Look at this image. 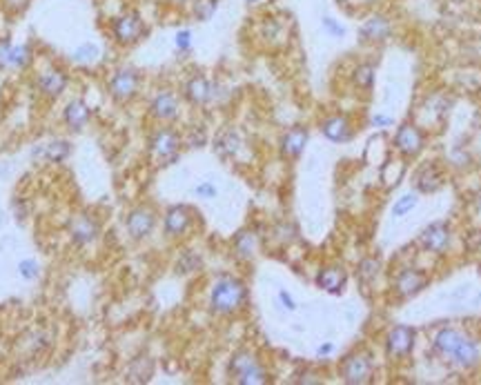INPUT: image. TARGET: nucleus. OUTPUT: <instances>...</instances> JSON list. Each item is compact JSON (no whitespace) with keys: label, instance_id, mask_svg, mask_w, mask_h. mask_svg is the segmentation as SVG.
Instances as JSON below:
<instances>
[{"label":"nucleus","instance_id":"nucleus-1","mask_svg":"<svg viewBox=\"0 0 481 385\" xmlns=\"http://www.w3.org/2000/svg\"><path fill=\"white\" fill-rule=\"evenodd\" d=\"M248 301V287L240 279H234V277H221L214 285H212V292H210V310L214 314H234L238 312L240 308L245 306Z\"/></svg>","mask_w":481,"mask_h":385},{"label":"nucleus","instance_id":"nucleus-2","mask_svg":"<svg viewBox=\"0 0 481 385\" xmlns=\"http://www.w3.org/2000/svg\"><path fill=\"white\" fill-rule=\"evenodd\" d=\"M145 34H148L145 21H143V16L136 9H125L109 21V36L121 47L136 45Z\"/></svg>","mask_w":481,"mask_h":385},{"label":"nucleus","instance_id":"nucleus-3","mask_svg":"<svg viewBox=\"0 0 481 385\" xmlns=\"http://www.w3.org/2000/svg\"><path fill=\"white\" fill-rule=\"evenodd\" d=\"M228 374L238 385H263V383H267L265 367L248 350H240V352H236V355H232V359L228 363Z\"/></svg>","mask_w":481,"mask_h":385},{"label":"nucleus","instance_id":"nucleus-4","mask_svg":"<svg viewBox=\"0 0 481 385\" xmlns=\"http://www.w3.org/2000/svg\"><path fill=\"white\" fill-rule=\"evenodd\" d=\"M107 89L111 94V99L118 101V103L132 101L140 89V74L132 67H121L111 74Z\"/></svg>","mask_w":481,"mask_h":385},{"label":"nucleus","instance_id":"nucleus-5","mask_svg":"<svg viewBox=\"0 0 481 385\" xmlns=\"http://www.w3.org/2000/svg\"><path fill=\"white\" fill-rule=\"evenodd\" d=\"M372 376V361L363 352H357V355H350L343 365H341V379L350 385H361L367 383Z\"/></svg>","mask_w":481,"mask_h":385},{"label":"nucleus","instance_id":"nucleus-6","mask_svg":"<svg viewBox=\"0 0 481 385\" xmlns=\"http://www.w3.org/2000/svg\"><path fill=\"white\" fill-rule=\"evenodd\" d=\"M179 147H181V136L174 130H158L150 138V154L158 160H172L179 158Z\"/></svg>","mask_w":481,"mask_h":385},{"label":"nucleus","instance_id":"nucleus-7","mask_svg":"<svg viewBox=\"0 0 481 385\" xmlns=\"http://www.w3.org/2000/svg\"><path fill=\"white\" fill-rule=\"evenodd\" d=\"M390 36H392V23L388 16H383V13L370 16V18L359 27V40L365 45L386 43Z\"/></svg>","mask_w":481,"mask_h":385},{"label":"nucleus","instance_id":"nucleus-8","mask_svg":"<svg viewBox=\"0 0 481 385\" xmlns=\"http://www.w3.org/2000/svg\"><path fill=\"white\" fill-rule=\"evenodd\" d=\"M67 83H70L67 74L62 72L60 67H56V65H47L36 76V85L43 91V96H47V99H58V96L65 91Z\"/></svg>","mask_w":481,"mask_h":385},{"label":"nucleus","instance_id":"nucleus-9","mask_svg":"<svg viewBox=\"0 0 481 385\" xmlns=\"http://www.w3.org/2000/svg\"><path fill=\"white\" fill-rule=\"evenodd\" d=\"M154 225H156V214L145 205H140V207H136V210H132L130 216H127V221H125L127 234H130L134 240L148 238L154 232Z\"/></svg>","mask_w":481,"mask_h":385},{"label":"nucleus","instance_id":"nucleus-10","mask_svg":"<svg viewBox=\"0 0 481 385\" xmlns=\"http://www.w3.org/2000/svg\"><path fill=\"white\" fill-rule=\"evenodd\" d=\"M414 347V330L408 325H394L386 336V350L394 359L408 357Z\"/></svg>","mask_w":481,"mask_h":385},{"label":"nucleus","instance_id":"nucleus-11","mask_svg":"<svg viewBox=\"0 0 481 385\" xmlns=\"http://www.w3.org/2000/svg\"><path fill=\"white\" fill-rule=\"evenodd\" d=\"M394 147L404 156H408V158L416 156L424 150V134H421V130H419V127L410 125V123L401 125L397 130V134H394Z\"/></svg>","mask_w":481,"mask_h":385},{"label":"nucleus","instance_id":"nucleus-12","mask_svg":"<svg viewBox=\"0 0 481 385\" xmlns=\"http://www.w3.org/2000/svg\"><path fill=\"white\" fill-rule=\"evenodd\" d=\"M419 243L426 252H432V254H443L450 245V228L446 225V223L437 221L428 225L419 238Z\"/></svg>","mask_w":481,"mask_h":385},{"label":"nucleus","instance_id":"nucleus-13","mask_svg":"<svg viewBox=\"0 0 481 385\" xmlns=\"http://www.w3.org/2000/svg\"><path fill=\"white\" fill-rule=\"evenodd\" d=\"M99 234H101L99 223H96V218H92L89 214H80L70 225V236L74 240V245H78V247L92 245L94 240L99 238Z\"/></svg>","mask_w":481,"mask_h":385},{"label":"nucleus","instance_id":"nucleus-14","mask_svg":"<svg viewBox=\"0 0 481 385\" xmlns=\"http://www.w3.org/2000/svg\"><path fill=\"white\" fill-rule=\"evenodd\" d=\"M426 285H428V277L419 269H401L399 277L394 279V290H397L399 296H404V298L421 292Z\"/></svg>","mask_w":481,"mask_h":385},{"label":"nucleus","instance_id":"nucleus-15","mask_svg":"<svg viewBox=\"0 0 481 385\" xmlns=\"http://www.w3.org/2000/svg\"><path fill=\"white\" fill-rule=\"evenodd\" d=\"M150 116L156 121H174L179 116V99L172 91H160L150 103Z\"/></svg>","mask_w":481,"mask_h":385},{"label":"nucleus","instance_id":"nucleus-16","mask_svg":"<svg viewBox=\"0 0 481 385\" xmlns=\"http://www.w3.org/2000/svg\"><path fill=\"white\" fill-rule=\"evenodd\" d=\"M183 94L192 105H207L214 99V85L205 76H192L183 87Z\"/></svg>","mask_w":481,"mask_h":385},{"label":"nucleus","instance_id":"nucleus-17","mask_svg":"<svg viewBox=\"0 0 481 385\" xmlns=\"http://www.w3.org/2000/svg\"><path fill=\"white\" fill-rule=\"evenodd\" d=\"M165 234L167 236H183L192 225V212L185 205H174L165 212Z\"/></svg>","mask_w":481,"mask_h":385},{"label":"nucleus","instance_id":"nucleus-18","mask_svg":"<svg viewBox=\"0 0 481 385\" xmlns=\"http://www.w3.org/2000/svg\"><path fill=\"white\" fill-rule=\"evenodd\" d=\"M92 118V109L83 99H74L67 103L65 111H62V121L70 127V132H80Z\"/></svg>","mask_w":481,"mask_h":385},{"label":"nucleus","instance_id":"nucleus-19","mask_svg":"<svg viewBox=\"0 0 481 385\" xmlns=\"http://www.w3.org/2000/svg\"><path fill=\"white\" fill-rule=\"evenodd\" d=\"M306 143H308V130L306 127H292V130H287L281 138V156L283 158H299L306 150Z\"/></svg>","mask_w":481,"mask_h":385},{"label":"nucleus","instance_id":"nucleus-20","mask_svg":"<svg viewBox=\"0 0 481 385\" xmlns=\"http://www.w3.org/2000/svg\"><path fill=\"white\" fill-rule=\"evenodd\" d=\"M466 339L461 332L453 330V328H443L441 332H437L435 341H432V345H435V352H439L441 357L446 359H453V355L457 352V347L461 345V341Z\"/></svg>","mask_w":481,"mask_h":385},{"label":"nucleus","instance_id":"nucleus-21","mask_svg":"<svg viewBox=\"0 0 481 385\" xmlns=\"http://www.w3.org/2000/svg\"><path fill=\"white\" fill-rule=\"evenodd\" d=\"M321 132H324V136L332 143H348L352 138V125L345 116H332V118L324 121Z\"/></svg>","mask_w":481,"mask_h":385},{"label":"nucleus","instance_id":"nucleus-22","mask_svg":"<svg viewBox=\"0 0 481 385\" xmlns=\"http://www.w3.org/2000/svg\"><path fill=\"white\" fill-rule=\"evenodd\" d=\"M70 154H72V145H70L67 140H60V138L45 143V145H40L34 152V156H43L47 163H56V165L65 163Z\"/></svg>","mask_w":481,"mask_h":385},{"label":"nucleus","instance_id":"nucleus-23","mask_svg":"<svg viewBox=\"0 0 481 385\" xmlns=\"http://www.w3.org/2000/svg\"><path fill=\"white\" fill-rule=\"evenodd\" d=\"M316 285L321 290H326L330 294H339L345 285V272L343 267H324L316 274Z\"/></svg>","mask_w":481,"mask_h":385},{"label":"nucleus","instance_id":"nucleus-24","mask_svg":"<svg viewBox=\"0 0 481 385\" xmlns=\"http://www.w3.org/2000/svg\"><path fill=\"white\" fill-rule=\"evenodd\" d=\"M240 145H243V143H240L238 132L236 130H226V132H221L216 136V140H214V152L221 158H232V156L238 154Z\"/></svg>","mask_w":481,"mask_h":385},{"label":"nucleus","instance_id":"nucleus-25","mask_svg":"<svg viewBox=\"0 0 481 385\" xmlns=\"http://www.w3.org/2000/svg\"><path fill=\"white\" fill-rule=\"evenodd\" d=\"M154 374V361L150 357H136L127 365V381L130 383H148Z\"/></svg>","mask_w":481,"mask_h":385},{"label":"nucleus","instance_id":"nucleus-26","mask_svg":"<svg viewBox=\"0 0 481 385\" xmlns=\"http://www.w3.org/2000/svg\"><path fill=\"white\" fill-rule=\"evenodd\" d=\"M234 254L238 256L240 261H250L252 256L256 254V245H259V238H256L254 232L250 230H240L236 236H234Z\"/></svg>","mask_w":481,"mask_h":385},{"label":"nucleus","instance_id":"nucleus-27","mask_svg":"<svg viewBox=\"0 0 481 385\" xmlns=\"http://www.w3.org/2000/svg\"><path fill=\"white\" fill-rule=\"evenodd\" d=\"M455 365H459V367H472V365H477L479 363V345L472 341V339H463L461 341V345L457 347V352L453 355V359H450Z\"/></svg>","mask_w":481,"mask_h":385},{"label":"nucleus","instance_id":"nucleus-28","mask_svg":"<svg viewBox=\"0 0 481 385\" xmlns=\"http://www.w3.org/2000/svg\"><path fill=\"white\" fill-rule=\"evenodd\" d=\"M441 187V174L435 165H426L419 174H416V189L424 194H432Z\"/></svg>","mask_w":481,"mask_h":385},{"label":"nucleus","instance_id":"nucleus-29","mask_svg":"<svg viewBox=\"0 0 481 385\" xmlns=\"http://www.w3.org/2000/svg\"><path fill=\"white\" fill-rule=\"evenodd\" d=\"M34 60V50L27 43H13L9 52V69H25Z\"/></svg>","mask_w":481,"mask_h":385},{"label":"nucleus","instance_id":"nucleus-30","mask_svg":"<svg viewBox=\"0 0 481 385\" xmlns=\"http://www.w3.org/2000/svg\"><path fill=\"white\" fill-rule=\"evenodd\" d=\"M72 60L76 62V65H85V67H89V65H94V62H99V60H101V47L96 45V43H92V40H87V43L80 45L78 50H74Z\"/></svg>","mask_w":481,"mask_h":385},{"label":"nucleus","instance_id":"nucleus-31","mask_svg":"<svg viewBox=\"0 0 481 385\" xmlns=\"http://www.w3.org/2000/svg\"><path fill=\"white\" fill-rule=\"evenodd\" d=\"M219 3L221 0H192V18L199 21V23H207L212 21L216 11H219Z\"/></svg>","mask_w":481,"mask_h":385},{"label":"nucleus","instance_id":"nucleus-32","mask_svg":"<svg viewBox=\"0 0 481 385\" xmlns=\"http://www.w3.org/2000/svg\"><path fill=\"white\" fill-rule=\"evenodd\" d=\"M352 83H355L359 89H370L375 83V67L370 62H361V65L355 67L352 72Z\"/></svg>","mask_w":481,"mask_h":385},{"label":"nucleus","instance_id":"nucleus-33","mask_svg":"<svg viewBox=\"0 0 481 385\" xmlns=\"http://www.w3.org/2000/svg\"><path fill=\"white\" fill-rule=\"evenodd\" d=\"M379 269H381V263L377 259H363L357 267V277L363 283H370L379 277Z\"/></svg>","mask_w":481,"mask_h":385},{"label":"nucleus","instance_id":"nucleus-34","mask_svg":"<svg viewBox=\"0 0 481 385\" xmlns=\"http://www.w3.org/2000/svg\"><path fill=\"white\" fill-rule=\"evenodd\" d=\"M174 47L181 54H189L192 47H194V34H192V29H179V31H176V34H174Z\"/></svg>","mask_w":481,"mask_h":385},{"label":"nucleus","instance_id":"nucleus-35","mask_svg":"<svg viewBox=\"0 0 481 385\" xmlns=\"http://www.w3.org/2000/svg\"><path fill=\"white\" fill-rule=\"evenodd\" d=\"M201 267V256L194 254V252H185L181 256L179 265H176V269L181 272V274H189V272H197Z\"/></svg>","mask_w":481,"mask_h":385},{"label":"nucleus","instance_id":"nucleus-36","mask_svg":"<svg viewBox=\"0 0 481 385\" xmlns=\"http://www.w3.org/2000/svg\"><path fill=\"white\" fill-rule=\"evenodd\" d=\"M321 27H324V31L330 38H343L345 36V27L336 18H332V16H324V18H321Z\"/></svg>","mask_w":481,"mask_h":385},{"label":"nucleus","instance_id":"nucleus-37","mask_svg":"<svg viewBox=\"0 0 481 385\" xmlns=\"http://www.w3.org/2000/svg\"><path fill=\"white\" fill-rule=\"evenodd\" d=\"M18 274L25 281H36L40 277V265L34 259H25V261L18 263Z\"/></svg>","mask_w":481,"mask_h":385},{"label":"nucleus","instance_id":"nucleus-38","mask_svg":"<svg viewBox=\"0 0 481 385\" xmlns=\"http://www.w3.org/2000/svg\"><path fill=\"white\" fill-rule=\"evenodd\" d=\"M416 207V194H404L392 207V214L394 216H406L408 212H412Z\"/></svg>","mask_w":481,"mask_h":385},{"label":"nucleus","instance_id":"nucleus-39","mask_svg":"<svg viewBox=\"0 0 481 385\" xmlns=\"http://www.w3.org/2000/svg\"><path fill=\"white\" fill-rule=\"evenodd\" d=\"M194 194H197L199 199L210 201V199H216L219 189H216V185H214V183H210V181H203V183H199V185L194 187Z\"/></svg>","mask_w":481,"mask_h":385},{"label":"nucleus","instance_id":"nucleus-40","mask_svg":"<svg viewBox=\"0 0 481 385\" xmlns=\"http://www.w3.org/2000/svg\"><path fill=\"white\" fill-rule=\"evenodd\" d=\"M0 5H3V9L7 13L16 16V13H23L29 7V0H0Z\"/></svg>","mask_w":481,"mask_h":385},{"label":"nucleus","instance_id":"nucleus-41","mask_svg":"<svg viewBox=\"0 0 481 385\" xmlns=\"http://www.w3.org/2000/svg\"><path fill=\"white\" fill-rule=\"evenodd\" d=\"M11 38L3 36L0 38V69H9V52H11Z\"/></svg>","mask_w":481,"mask_h":385},{"label":"nucleus","instance_id":"nucleus-42","mask_svg":"<svg viewBox=\"0 0 481 385\" xmlns=\"http://www.w3.org/2000/svg\"><path fill=\"white\" fill-rule=\"evenodd\" d=\"M281 31H283L281 23L275 21V18H270V21L263 25V38H279V36H281Z\"/></svg>","mask_w":481,"mask_h":385},{"label":"nucleus","instance_id":"nucleus-43","mask_svg":"<svg viewBox=\"0 0 481 385\" xmlns=\"http://www.w3.org/2000/svg\"><path fill=\"white\" fill-rule=\"evenodd\" d=\"M277 232H279V238L285 240V243H290V240L297 238V230H294L292 225H279Z\"/></svg>","mask_w":481,"mask_h":385},{"label":"nucleus","instance_id":"nucleus-44","mask_svg":"<svg viewBox=\"0 0 481 385\" xmlns=\"http://www.w3.org/2000/svg\"><path fill=\"white\" fill-rule=\"evenodd\" d=\"M279 301H281V306L285 308V310H297V303H294V298H292V294L290 292H285V290H281L279 292Z\"/></svg>","mask_w":481,"mask_h":385},{"label":"nucleus","instance_id":"nucleus-45","mask_svg":"<svg viewBox=\"0 0 481 385\" xmlns=\"http://www.w3.org/2000/svg\"><path fill=\"white\" fill-rule=\"evenodd\" d=\"M372 125H375V127H388V125H392V118L383 116V114H377V116L372 118Z\"/></svg>","mask_w":481,"mask_h":385},{"label":"nucleus","instance_id":"nucleus-46","mask_svg":"<svg viewBox=\"0 0 481 385\" xmlns=\"http://www.w3.org/2000/svg\"><path fill=\"white\" fill-rule=\"evenodd\" d=\"M332 350H334V345H332V343H324V345H321V347L316 350V355H319V357H328Z\"/></svg>","mask_w":481,"mask_h":385},{"label":"nucleus","instance_id":"nucleus-47","mask_svg":"<svg viewBox=\"0 0 481 385\" xmlns=\"http://www.w3.org/2000/svg\"><path fill=\"white\" fill-rule=\"evenodd\" d=\"M170 5H174V7H185V5H189L192 0H167Z\"/></svg>","mask_w":481,"mask_h":385},{"label":"nucleus","instance_id":"nucleus-48","mask_svg":"<svg viewBox=\"0 0 481 385\" xmlns=\"http://www.w3.org/2000/svg\"><path fill=\"white\" fill-rule=\"evenodd\" d=\"M265 0H245V5L248 7H259V5H263Z\"/></svg>","mask_w":481,"mask_h":385},{"label":"nucleus","instance_id":"nucleus-49","mask_svg":"<svg viewBox=\"0 0 481 385\" xmlns=\"http://www.w3.org/2000/svg\"><path fill=\"white\" fill-rule=\"evenodd\" d=\"M365 5H372V3H377V0H363Z\"/></svg>","mask_w":481,"mask_h":385}]
</instances>
